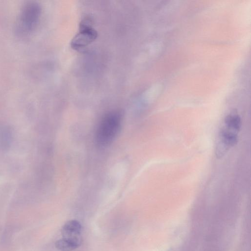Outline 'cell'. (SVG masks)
<instances>
[{
  "label": "cell",
  "mask_w": 251,
  "mask_h": 251,
  "mask_svg": "<svg viewBox=\"0 0 251 251\" xmlns=\"http://www.w3.org/2000/svg\"><path fill=\"white\" fill-rule=\"evenodd\" d=\"M122 114L117 111L106 114L100 120L96 130V142L100 147L110 144L118 134L122 124Z\"/></svg>",
  "instance_id": "1"
},
{
  "label": "cell",
  "mask_w": 251,
  "mask_h": 251,
  "mask_svg": "<svg viewBox=\"0 0 251 251\" xmlns=\"http://www.w3.org/2000/svg\"><path fill=\"white\" fill-rule=\"evenodd\" d=\"M41 7L36 2L25 4L20 13L16 31L21 35H26L34 30L39 20Z\"/></svg>",
  "instance_id": "2"
},
{
  "label": "cell",
  "mask_w": 251,
  "mask_h": 251,
  "mask_svg": "<svg viewBox=\"0 0 251 251\" xmlns=\"http://www.w3.org/2000/svg\"><path fill=\"white\" fill-rule=\"evenodd\" d=\"M239 131L225 125L221 128L215 148L217 158L222 157L230 148L234 147L238 141Z\"/></svg>",
  "instance_id": "3"
},
{
  "label": "cell",
  "mask_w": 251,
  "mask_h": 251,
  "mask_svg": "<svg viewBox=\"0 0 251 251\" xmlns=\"http://www.w3.org/2000/svg\"><path fill=\"white\" fill-rule=\"evenodd\" d=\"M97 36V31L89 24L83 22L79 31L72 40L71 46L75 50L82 49L95 41Z\"/></svg>",
  "instance_id": "4"
},
{
  "label": "cell",
  "mask_w": 251,
  "mask_h": 251,
  "mask_svg": "<svg viewBox=\"0 0 251 251\" xmlns=\"http://www.w3.org/2000/svg\"><path fill=\"white\" fill-rule=\"evenodd\" d=\"M81 226L76 220H71L66 223L62 226L61 234L63 238L76 239L81 238L80 234Z\"/></svg>",
  "instance_id": "5"
},
{
  "label": "cell",
  "mask_w": 251,
  "mask_h": 251,
  "mask_svg": "<svg viewBox=\"0 0 251 251\" xmlns=\"http://www.w3.org/2000/svg\"><path fill=\"white\" fill-rule=\"evenodd\" d=\"M81 238L70 239L63 238L55 243L56 249L61 251H72L77 248L81 243Z\"/></svg>",
  "instance_id": "6"
},
{
  "label": "cell",
  "mask_w": 251,
  "mask_h": 251,
  "mask_svg": "<svg viewBox=\"0 0 251 251\" xmlns=\"http://www.w3.org/2000/svg\"><path fill=\"white\" fill-rule=\"evenodd\" d=\"M224 124L227 126L239 131L242 126L241 119L238 114L230 113L225 118Z\"/></svg>",
  "instance_id": "7"
}]
</instances>
